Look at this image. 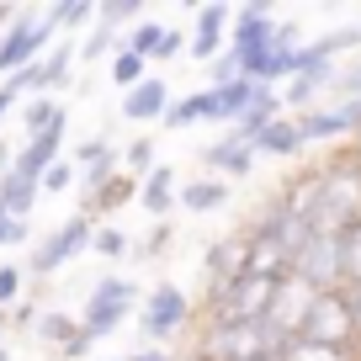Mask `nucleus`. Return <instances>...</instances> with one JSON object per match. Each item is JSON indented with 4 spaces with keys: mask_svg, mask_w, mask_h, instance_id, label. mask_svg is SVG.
<instances>
[{
    "mask_svg": "<svg viewBox=\"0 0 361 361\" xmlns=\"http://www.w3.org/2000/svg\"><path fill=\"white\" fill-rule=\"evenodd\" d=\"M298 54H303V32H298L293 22H276V37H271V43L245 64V80H260V85L293 80L298 75Z\"/></svg>",
    "mask_w": 361,
    "mask_h": 361,
    "instance_id": "9d476101",
    "label": "nucleus"
},
{
    "mask_svg": "<svg viewBox=\"0 0 361 361\" xmlns=\"http://www.w3.org/2000/svg\"><path fill=\"white\" fill-rule=\"evenodd\" d=\"M75 180H80V165H75V159H59V165L48 170V176L37 180V186H43L48 197H59V192H69V186H75Z\"/></svg>",
    "mask_w": 361,
    "mask_h": 361,
    "instance_id": "58836bf2",
    "label": "nucleus"
},
{
    "mask_svg": "<svg viewBox=\"0 0 361 361\" xmlns=\"http://www.w3.org/2000/svg\"><path fill=\"white\" fill-rule=\"evenodd\" d=\"M90 250H96L102 260H123V255H133V239H128L117 224H96V234H90Z\"/></svg>",
    "mask_w": 361,
    "mask_h": 361,
    "instance_id": "473e14b6",
    "label": "nucleus"
},
{
    "mask_svg": "<svg viewBox=\"0 0 361 361\" xmlns=\"http://www.w3.org/2000/svg\"><path fill=\"white\" fill-rule=\"evenodd\" d=\"M340 250H345V287H361V224L340 234Z\"/></svg>",
    "mask_w": 361,
    "mask_h": 361,
    "instance_id": "e433bc0d",
    "label": "nucleus"
},
{
    "mask_svg": "<svg viewBox=\"0 0 361 361\" xmlns=\"http://www.w3.org/2000/svg\"><path fill=\"white\" fill-rule=\"evenodd\" d=\"M75 59H80V54H75V43H54L43 59H37V64H43V85H48V96L69 85V69H75Z\"/></svg>",
    "mask_w": 361,
    "mask_h": 361,
    "instance_id": "cd10ccee",
    "label": "nucleus"
},
{
    "mask_svg": "<svg viewBox=\"0 0 361 361\" xmlns=\"http://www.w3.org/2000/svg\"><path fill=\"white\" fill-rule=\"evenodd\" d=\"M144 80H149V59H138V54H128V48H117V54H112V85L128 96V90L144 85Z\"/></svg>",
    "mask_w": 361,
    "mask_h": 361,
    "instance_id": "c756f323",
    "label": "nucleus"
},
{
    "mask_svg": "<svg viewBox=\"0 0 361 361\" xmlns=\"http://www.w3.org/2000/svg\"><path fill=\"white\" fill-rule=\"evenodd\" d=\"M11 22H16V11H11V6H0V32H6Z\"/></svg>",
    "mask_w": 361,
    "mask_h": 361,
    "instance_id": "8fccbe9b",
    "label": "nucleus"
},
{
    "mask_svg": "<svg viewBox=\"0 0 361 361\" xmlns=\"http://www.w3.org/2000/svg\"><path fill=\"white\" fill-rule=\"evenodd\" d=\"M335 80H340V64L324 59L314 43H303V54H298V75L282 85V106H293V112H314V106H324V96H335Z\"/></svg>",
    "mask_w": 361,
    "mask_h": 361,
    "instance_id": "20e7f679",
    "label": "nucleus"
},
{
    "mask_svg": "<svg viewBox=\"0 0 361 361\" xmlns=\"http://www.w3.org/2000/svg\"><path fill=\"white\" fill-rule=\"evenodd\" d=\"M319 165V207H314V234H345L361 224V159L350 149H329Z\"/></svg>",
    "mask_w": 361,
    "mask_h": 361,
    "instance_id": "f257e3e1",
    "label": "nucleus"
},
{
    "mask_svg": "<svg viewBox=\"0 0 361 361\" xmlns=\"http://www.w3.org/2000/svg\"><path fill=\"white\" fill-rule=\"evenodd\" d=\"M176 192H180L176 165H154L144 180H138V207H144L149 218H159V224H165V213L176 207Z\"/></svg>",
    "mask_w": 361,
    "mask_h": 361,
    "instance_id": "6ab92c4d",
    "label": "nucleus"
},
{
    "mask_svg": "<svg viewBox=\"0 0 361 361\" xmlns=\"http://www.w3.org/2000/svg\"><path fill=\"white\" fill-rule=\"evenodd\" d=\"M90 234H96V224H90L85 213L64 218V224H59L54 234H48L43 245L27 255V271H32V276H54V271H64L69 260L80 255V250H90Z\"/></svg>",
    "mask_w": 361,
    "mask_h": 361,
    "instance_id": "6e6552de",
    "label": "nucleus"
},
{
    "mask_svg": "<svg viewBox=\"0 0 361 361\" xmlns=\"http://www.w3.org/2000/svg\"><path fill=\"white\" fill-rule=\"evenodd\" d=\"M138 329H144L154 345H165V340H176V335H192L197 329V298L180 293L176 282L149 287L144 303H138Z\"/></svg>",
    "mask_w": 361,
    "mask_h": 361,
    "instance_id": "7ed1b4c3",
    "label": "nucleus"
},
{
    "mask_svg": "<svg viewBox=\"0 0 361 361\" xmlns=\"http://www.w3.org/2000/svg\"><path fill=\"white\" fill-rule=\"evenodd\" d=\"M159 37H165V27H159V22H149V16H144V22L133 27V32H123V48L154 64V48H159Z\"/></svg>",
    "mask_w": 361,
    "mask_h": 361,
    "instance_id": "f704fd0d",
    "label": "nucleus"
},
{
    "mask_svg": "<svg viewBox=\"0 0 361 361\" xmlns=\"http://www.w3.org/2000/svg\"><path fill=\"white\" fill-rule=\"evenodd\" d=\"M75 335H80V319L59 314V308H43L37 324H32V340H37V345H48V350H64Z\"/></svg>",
    "mask_w": 361,
    "mask_h": 361,
    "instance_id": "393cba45",
    "label": "nucleus"
},
{
    "mask_svg": "<svg viewBox=\"0 0 361 361\" xmlns=\"http://www.w3.org/2000/svg\"><path fill=\"white\" fill-rule=\"evenodd\" d=\"M170 239H176V228H170V224H154V228H149V234L133 245V255H138V260H159Z\"/></svg>",
    "mask_w": 361,
    "mask_h": 361,
    "instance_id": "4c0bfd02",
    "label": "nucleus"
},
{
    "mask_svg": "<svg viewBox=\"0 0 361 361\" xmlns=\"http://www.w3.org/2000/svg\"><path fill=\"white\" fill-rule=\"evenodd\" d=\"M186 43H192V32L165 27V37H159V48H154V64H170V59H180V54H186Z\"/></svg>",
    "mask_w": 361,
    "mask_h": 361,
    "instance_id": "ea45409f",
    "label": "nucleus"
},
{
    "mask_svg": "<svg viewBox=\"0 0 361 361\" xmlns=\"http://www.w3.org/2000/svg\"><path fill=\"white\" fill-rule=\"evenodd\" d=\"M276 361H361V345H319V340H287Z\"/></svg>",
    "mask_w": 361,
    "mask_h": 361,
    "instance_id": "a878e982",
    "label": "nucleus"
},
{
    "mask_svg": "<svg viewBox=\"0 0 361 361\" xmlns=\"http://www.w3.org/2000/svg\"><path fill=\"white\" fill-rule=\"evenodd\" d=\"M314 48H319L324 59H335V64H340V54H356V48H361V22H356V27H335V32L314 37Z\"/></svg>",
    "mask_w": 361,
    "mask_h": 361,
    "instance_id": "c9c22d12",
    "label": "nucleus"
},
{
    "mask_svg": "<svg viewBox=\"0 0 361 361\" xmlns=\"http://www.w3.org/2000/svg\"><path fill=\"white\" fill-rule=\"evenodd\" d=\"M197 123H207V90H192V96H176L170 102V112H165V128H197Z\"/></svg>",
    "mask_w": 361,
    "mask_h": 361,
    "instance_id": "c85d7f7f",
    "label": "nucleus"
},
{
    "mask_svg": "<svg viewBox=\"0 0 361 361\" xmlns=\"http://www.w3.org/2000/svg\"><path fill=\"white\" fill-rule=\"evenodd\" d=\"M6 329H11V314H6V308H0V335H6ZM0 345H6V340H0Z\"/></svg>",
    "mask_w": 361,
    "mask_h": 361,
    "instance_id": "603ef678",
    "label": "nucleus"
},
{
    "mask_svg": "<svg viewBox=\"0 0 361 361\" xmlns=\"http://www.w3.org/2000/svg\"><path fill=\"white\" fill-rule=\"evenodd\" d=\"M176 207H180V213H218V207H228V180H218V176H192V180H180Z\"/></svg>",
    "mask_w": 361,
    "mask_h": 361,
    "instance_id": "aec40b11",
    "label": "nucleus"
},
{
    "mask_svg": "<svg viewBox=\"0 0 361 361\" xmlns=\"http://www.w3.org/2000/svg\"><path fill=\"white\" fill-rule=\"evenodd\" d=\"M271 197L287 207V213H298L308 228H314V207H319V165H293L276 186H271Z\"/></svg>",
    "mask_w": 361,
    "mask_h": 361,
    "instance_id": "dca6fc26",
    "label": "nucleus"
},
{
    "mask_svg": "<svg viewBox=\"0 0 361 361\" xmlns=\"http://www.w3.org/2000/svg\"><path fill=\"white\" fill-rule=\"evenodd\" d=\"M123 202H138V180L128 176V170H117V176L106 180L102 192H96V197L85 202V218H90V224H96V218H112Z\"/></svg>",
    "mask_w": 361,
    "mask_h": 361,
    "instance_id": "b1692460",
    "label": "nucleus"
},
{
    "mask_svg": "<svg viewBox=\"0 0 361 361\" xmlns=\"http://www.w3.org/2000/svg\"><path fill=\"white\" fill-rule=\"evenodd\" d=\"M276 37V11L271 6H234V27H228V54L239 59V69L250 64V59L260 54V48Z\"/></svg>",
    "mask_w": 361,
    "mask_h": 361,
    "instance_id": "f8f14e48",
    "label": "nucleus"
},
{
    "mask_svg": "<svg viewBox=\"0 0 361 361\" xmlns=\"http://www.w3.org/2000/svg\"><path fill=\"white\" fill-rule=\"evenodd\" d=\"M37 314H43V308H37V298H22V303L11 308V329H27V335H32Z\"/></svg>",
    "mask_w": 361,
    "mask_h": 361,
    "instance_id": "c03bdc74",
    "label": "nucleus"
},
{
    "mask_svg": "<svg viewBox=\"0 0 361 361\" xmlns=\"http://www.w3.org/2000/svg\"><path fill=\"white\" fill-rule=\"evenodd\" d=\"M48 43H59L48 16L43 11H16V22L0 32V75H16V69L37 64V59L48 54Z\"/></svg>",
    "mask_w": 361,
    "mask_h": 361,
    "instance_id": "0eeeda50",
    "label": "nucleus"
},
{
    "mask_svg": "<svg viewBox=\"0 0 361 361\" xmlns=\"http://www.w3.org/2000/svg\"><path fill=\"white\" fill-rule=\"evenodd\" d=\"M154 165H159V159H154V138H149V133H138L133 144L123 149V170H128L133 180H144V176H149Z\"/></svg>",
    "mask_w": 361,
    "mask_h": 361,
    "instance_id": "72a5a7b5",
    "label": "nucleus"
},
{
    "mask_svg": "<svg viewBox=\"0 0 361 361\" xmlns=\"http://www.w3.org/2000/svg\"><path fill=\"white\" fill-rule=\"evenodd\" d=\"M128 361H176V356H170V350H159V345H149V350H133Z\"/></svg>",
    "mask_w": 361,
    "mask_h": 361,
    "instance_id": "de8ad7c7",
    "label": "nucleus"
},
{
    "mask_svg": "<svg viewBox=\"0 0 361 361\" xmlns=\"http://www.w3.org/2000/svg\"><path fill=\"white\" fill-rule=\"evenodd\" d=\"M27 218H0V250H22L27 245Z\"/></svg>",
    "mask_w": 361,
    "mask_h": 361,
    "instance_id": "37998d69",
    "label": "nucleus"
},
{
    "mask_svg": "<svg viewBox=\"0 0 361 361\" xmlns=\"http://www.w3.org/2000/svg\"><path fill=\"white\" fill-rule=\"evenodd\" d=\"M54 128H69L64 102H59V96H32V102L22 106V144H27V138L54 133Z\"/></svg>",
    "mask_w": 361,
    "mask_h": 361,
    "instance_id": "4be33fe9",
    "label": "nucleus"
},
{
    "mask_svg": "<svg viewBox=\"0 0 361 361\" xmlns=\"http://www.w3.org/2000/svg\"><path fill=\"white\" fill-rule=\"evenodd\" d=\"M144 22V0H102L96 6V27H106V32H133V27Z\"/></svg>",
    "mask_w": 361,
    "mask_h": 361,
    "instance_id": "bb28decb",
    "label": "nucleus"
},
{
    "mask_svg": "<svg viewBox=\"0 0 361 361\" xmlns=\"http://www.w3.org/2000/svg\"><path fill=\"white\" fill-rule=\"evenodd\" d=\"M293 340H319V345H361L356 335V314H350V293L335 287V293H319L314 308H308L303 329Z\"/></svg>",
    "mask_w": 361,
    "mask_h": 361,
    "instance_id": "423d86ee",
    "label": "nucleus"
},
{
    "mask_svg": "<svg viewBox=\"0 0 361 361\" xmlns=\"http://www.w3.org/2000/svg\"><path fill=\"white\" fill-rule=\"evenodd\" d=\"M255 154H266V159H298L303 154V138H298V123L293 117H276V123H266L255 133Z\"/></svg>",
    "mask_w": 361,
    "mask_h": 361,
    "instance_id": "412c9836",
    "label": "nucleus"
},
{
    "mask_svg": "<svg viewBox=\"0 0 361 361\" xmlns=\"http://www.w3.org/2000/svg\"><path fill=\"white\" fill-rule=\"evenodd\" d=\"M0 361H11V350H6V345H0Z\"/></svg>",
    "mask_w": 361,
    "mask_h": 361,
    "instance_id": "864d4df0",
    "label": "nucleus"
},
{
    "mask_svg": "<svg viewBox=\"0 0 361 361\" xmlns=\"http://www.w3.org/2000/svg\"><path fill=\"white\" fill-rule=\"evenodd\" d=\"M117 48H123V37H117V32H106V27H90V32L80 37V48H75V54L85 59V64H106V59H112Z\"/></svg>",
    "mask_w": 361,
    "mask_h": 361,
    "instance_id": "2f4dec72",
    "label": "nucleus"
},
{
    "mask_svg": "<svg viewBox=\"0 0 361 361\" xmlns=\"http://www.w3.org/2000/svg\"><path fill=\"white\" fill-rule=\"evenodd\" d=\"M245 271H250V234L245 228H228V234L207 239V250H202V282L207 287L239 282Z\"/></svg>",
    "mask_w": 361,
    "mask_h": 361,
    "instance_id": "9b49d317",
    "label": "nucleus"
},
{
    "mask_svg": "<svg viewBox=\"0 0 361 361\" xmlns=\"http://www.w3.org/2000/svg\"><path fill=\"white\" fill-rule=\"evenodd\" d=\"M255 159H260L255 149H250L234 128H224V133H218L213 144L197 154V165H202V176H218V180H228V186H234V180H245L250 170H255Z\"/></svg>",
    "mask_w": 361,
    "mask_h": 361,
    "instance_id": "ddd939ff",
    "label": "nucleus"
},
{
    "mask_svg": "<svg viewBox=\"0 0 361 361\" xmlns=\"http://www.w3.org/2000/svg\"><path fill=\"white\" fill-rule=\"evenodd\" d=\"M293 276H303L314 293H335L345 287V250H340V234H314L293 260Z\"/></svg>",
    "mask_w": 361,
    "mask_h": 361,
    "instance_id": "1a4fd4ad",
    "label": "nucleus"
},
{
    "mask_svg": "<svg viewBox=\"0 0 361 361\" xmlns=\"http://www.w3.org/2000/svg\"><path fill=\"white\" fill-rule=\"evenodd\" d=\"M138 303H144V298H138V282H128V276H96V287L85 293V308H80V329L106 340L138 314Z\"/></svg>",
    "mask_w": 361,
    "mask_h": 361,
    "instance_id": "f03ea898",
    "label": "nucleus"
},
{
    "mask_svg": "<svg viewBox=\"0 0 361 361\" xmlns=\"http://www.w3.org/2000/svg\"><path fill=\"white\" fill-rule=\"evenodd\" d=\"M48 27H54V32H75V27H85L90 16H96V6H90V0H64V6H48Z\"/></svg>",
    "mask_w": 361,
    "mask_h": 361,
    "instance_id": "7c9ffc66",
    "label": "nucleus"
},
{
    "mask_svg": "<svg viewBox=\"0 0 361 361\" xmlns=\"http://www.w3.org/2000/svg\"><path fill=\"white\" fill-rule=\"evenodd\" d=\"M207 90V123L218 128H234L239 117L250 112V96H255V80H228V85H202Z\"/></svg>",
    "mask_w": 361,
    "mask_h": 361,
    "instance_id": "a211bd4d",
    "label": "nucleus"
},
{
    "mask_svg": "<svg viewBox=\"0 0 361 361\" xmlns=\"http://www.w3.org/2000/svg\"><path fill=\"white\" fill-rule=\"evenodd\" d=\"M228 27H234V6H197V16H192V43H186V54L202 59V64H213V59L228 48Z\"/></svg>",
    "mask_w": 361,
    "mask_h": 361,
    "instance_id": "2eb2a0df",
    "label": "nucleus"
},
{
    "mask_svg": "<svg viewBox=\"0 0 361 361\" xmlns=\"http://www.w3.org/2000/svg\"><path fill=\"white\" fill-rule=\"evenodd\" d=\"M345 149H350V154H356V159H361V128H356V138H350V144H345Z\"/></svg>",
    "mask_w": 361,
    "mask_h": 361,
    "instance_id": "3c124183",
    "label": "nucleus"
},
{
    "mask_svg": "<svg viewBox=\"0 0 361 361\" xmlns=\"http://www.w3.org/2000/svg\"><path fill=\"white\" fill-rule=\"evenodd\" d=\"M37 180H22L16 170H0V218H32L37 207Z\"/></svg>",
    "mask_w": 361,
    "mask_h": 361,
    "instance_id": "5701e85b",
    "label": "nucleus"
},
{
    "mask_svg": "<svg viewBox=\"0 0 361 361\" xmlns=\"http://www.w3.org/2000/svg\"><path fill=\"white\" fill-rule=\"evenodd\" d=\"M335 102H361V64H340V80H335Z\"/></svg>",
    "mask_w": 361,
    "mask_h": 361,
    "instance_id": "79ce46f5",
    "label": "nucleus"
},
{
    "mask_svg": "<svg viewBox=\"0 0 361 361\" xmlns=\"http://www.w3.org/2000/svg\"><path fill=\"white\" fill-rule=\"evenodd\" d=\"M314 298H319V293L303 282V276H282V282H276V298H271L266 324L276 329V335L293 340L298 329H303V319H308V308H314Z\"/></svg>",
    "mask_w": 361,
    "mask_h": 361,
    "instance_id": "4468645a",
    "label": "nucleus"
},
{
    "mask_svg": "<svg viewBox=\"0 0 361 361\" xmlns=\"http://www.w3.org/2000/svg\"><path fill=\"white\" fill-rule=\"evenodd\" d=\"M22 303V266H0V308L11 314Z\"/></svg>",
    "mask_w": 361,
    "mask_h": 361,
    "instance_id": "a19ab883",
    "label": "nucleus"
},
{
    "mask_svg": "<svg viewBox=\"0 0 361 361\" xmlns=\"http://www.w3.org/2000/svg\"><path fill=\"white\" fill-rule=\"evenodd\" d=\"M90 350H96V335H85V329H80V335L59 350V361H80V356H90Z\"/></svg>",
    "mask_w": 361,
    "mask_h": 361,
    "instance_id": "a18cd8bd",
    "label": "nucleus"
},
{
    "mask_svg": "<svg viewBox=\"0 0 361 361\" xmlns=\"http://www.w3.org/2000/svg\"><path fill=\"white\" fill-rule=\"evenodd\" d=\"M16 102H22V96H16L11 85H0V123H6V117H11V106H16Z\"/></svg>",
    "mask_w": 361,
    "mask_h": 361,
    "instance_id": "49530a36",
    "label": "nucleus"
},
{
    "mask_svg": "<svg viewBox=\"0 0 361 361\" xmlns=\"http://www.w3.org/2000/svg\"><path fill=\"white\" fill-rule=\"evenodd\" d=\"M298 138L303 149H345L361 128V102H324L314 112H298Z\"/></svg>",
    "mask_w": 361,
    "mask_h": 361,
    "instance_id": "39448f33",
    "label": "nucleus"
},
{
    "mask_svg": "<svg viewBox=\"0 0 361 361\" xmlns=\"http://www.w3.org/2000/svg\"><path fill=\"white\" fill-rule=\"evenodd\" d=\"M350 293V314H356V335H361V287H345Z\"/></svg>",
    "mask_w": 361,
    "mask_h": 361,
    "instance_id": "09e8293b",
    "label": "nucleus"
},
{
    "mask_svg": "<svg viewBox=\"0 0 361 361\" xmlns=\"http://www.w3.org/2000/svg\"><path fill=\"white\" fill-rule=\"evenodd\" d=\"M170 80L165 75H149L144 85H133L123 96V123H165V112H170Z\"/></svg>",
    "mask_w": 361,
    "mask_h": 361,
    "instance_id": "f3484780",
    "label": "nucleus"
}]
</instances>
